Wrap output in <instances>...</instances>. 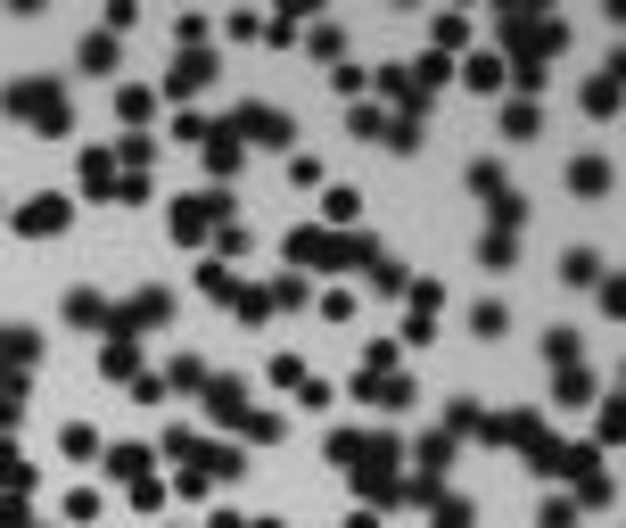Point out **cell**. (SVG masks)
I'll return each mask as SVG.
<instances>
[{
  "instance_id": "cell-1",
  "label": "cell",
  "mask_w": 626,
  "mask_h": 528,
  "mask_svg": "<svg viewBox=\"0 0 626 528\" xmlns=\"http://www.w3.org/2000/svg\"><path fill=\"white\" fill-rule=\"evenodd\" d=\"M280 256L297 264V281H305V273H371V264H380V240H354V231L297 224L289 240H280Z\"/></svg>"
},
{
  "instance_id": "cell-2",
  "label": "cell",
  "mask_w": 626,
  "mask_h": 528,
  "mask_svg": "<svg viewBox=\"0 0 626 528\" xmlns=\"http://www.w3.org/2000/svg\"><path fill=\"white\" fill-rule=\"evenodd\" d=\"M0 108L17 116V124H34L41 141L74 132V99H67V83H50V75H17L9 92H0Z\"/></svg>"
},
{
  "instance_id": "cell-3",
  "label": "cell",
  "mask_w": 626,
  "mask_h": 528,
  "mask_svg": "<svg viewBox=\"0 0 626 528\" xmlns=\"http://www.w3.org/2000/svg\"><path fill=\"white\" fill-rule=\"evenodd\" d=\"M470 190H479V207H486V231H511V240H519V224H528V199L503 182L495 157H479V166H470Z\"/></svg>"
},
{
  "instance_id": "cell-4",
  "label": "cell",
  "mask_w": 626,
  "mask_h": 528,
  "mask_svg": "<svg viewBox=\"0 0 626 528\" xmlns=\"http://www.w3.org/2000/svg\"><path fill=\"white\" fill-rule=\"evenodd\" d=\"M173 240H215L222 224H231V199H222V190H190V199H173Z\"/></svg>"
},
{
  "instance_id": "cell-5",
  "label": "cell",
  "mask_w": 626,
  "mask_h": 528,
  "mask_svg": "<svg viewBox=\"0 0 626 528\" xmlns=\"http://www.w3.org/2000/svg\"><path fill=\"white\" fill-rule=\"evenodd\" d=\"M157 322H173V289H132V298L116 305L108 339H141V331H157Z\"/></svg>"
},
{
  "instance_id": "cell-6",
  "label": "cell",
  "mask_w": 626,
  "mask_h": 528,
  "mask_svg": "<svg viewBox=\"0 0 626 528\" xmlns=\"http://www.w3.org/2000/svg\"><path fill=\"white\" fill-rule=\"evenodd\" d=\"M9 224H17L25 240H58V231L74 224V199H67V190H34V199H25V207L9 215Z\"/></svg>"
},
{
  "instance_id": "cell-7",
  "label": "cell",
  "mask_w": 626,
  "mask_h": 528,
  "mask_svg": "<svg viewBox=\"0 0 626 528\" xmlns=\"http://www.w3.org/2000/svg\"><path fill=\"white\" fill-rule=\"evenodd\" d=\"M231 132H240V149L256 141V149H289V116L264 108V99H248V108H231Z\"/></svg>"
},
{
  "instance_id": "cell-8",
  "label": "cell",
  "mask_w": 626,
  "mask_h": 528,
  "mask_svg": "<svg viewBox=\"0 0 626 528\" xmlns=\"http://www.w3.org/2000/svg\"><path fill=\"white\" fill-rule=\"evenodd\" d=\"M240 413H248V380L206 372V421H215V430H240Z\"/></svg>"
},
{
  "instance_id": "cell-9",
  "label": "cell",
  "mask_w": 626,
  "mask_h": 528,
  "mask_svg": "<svg viewBox=\"0 0 626 528\" xmlns=\"http://www.w3.org/2000/svg\"><path fill=\"white\" fill-rule=\"evenodd\" d=\"M354 396H363L371 413H412V396H421V388H412L405 372H387V380H363V372H354Z\"/></svg>"
},
{
  "instance_id": "cell-10",
  "label": "cell",
  "mask_w": 626,
  "mask_h": 528,
  "mask_svg": "<svg viewBox=\"0 0 626 528\" xmlns=\"http://www.w3.org/2000/svg\"><path fill=\"white\" fill-rule=\"evenodd\" d=\"M206 83H215V58H206V50H182L166 67V99H198Z\"/></svg>"
},
{
  "instance_id": "cell-11",
  "label": "cell",
  "mask_w": 626,
  "mask_h": 528,
  "mask_svg": "<svg viewBox=\"0 0 626 528\" xmlns=\"http://www.w3.org/2000/svg\"><path fill=\"white\" fill-rule=\"evenodd\" d=\"M454 75L470 83V92H503V83H511V67H503V50H470Z\"/></svg>"
},
{
  "instance_id": "cell-12",
  "label": "cell",
  "mask_w": 626,
  "mask_h": 528,
  "mask_svg": "<svg viewBox=\"0 0 626 528\" xmlns=\"http://www.w3.org/2000/svg\"><path fill=\"white\" fill-rule=\"evenodd\" d=\"M354 224H363V190L330 182V190H322V231H354Z\"/></svg>"
},
{
  "instance_id": "cell-13",
  "label": "cell",
  "mask_w": 626,
  "mask_h": 528,
  "mask_svg": "<svg viewBox=\"0 0 626 528\" xmlns=\"http://www.w3.org/2000/svg\"><path fill=\"white\" fill-rule=\"evenodd\" d=\"M99 380H141V339H99Z\"/></svg>"
},
{
  "instance_id": "cell-14",
  "label": "cell",
  "mask_w": 626,
  "mask_h": 528,
  "mask_svg": "<svg viewBox=\"0 0 626 528\" xmlns=\"http://www.w3.org/2000/svg\"><path fill=\"white\" fill-rule=\"evenodd\" d=\"M74 182H83V199H116V157H108V149H83Z\"/></svg>"
},
{
  "instance_id": "cell-15",
  "label": "cell",
  "mask_w": 626,
  "mask_h": 528,
  "mask_svg": "<svg viewBox=\"0 0 626 528\" xmlns=\"http://www.w3.org/2000/svg\"><path fill=\"white\" fill-rule=\"evenodd\" d=\"M67 322H74V331H108V322H116V305L99 298V289H74V298H67Z\"/></svg>"
},
{
  "instance_id": "cell-16",
  "label": "cell",
  "mask_w": 626,
  "mask_h": 528,
  "mask_svg": "<svg viewBox=\"0 0 626 528\" xmlns=\"http://www.w3.org/2000/svg\"><path fill=\"white\" fill-rule=\"evenodd\" d=\"M25 488H34V463H25V454L9 446V437H0V504H17Z\"/></svg>"
},
{
  "instance_id": "cell-17",
  "label": "cell",
  "mask_w": 626,
  "mask_h": 528,
  "mask_svg": "<svg viewBox=\"0 0 626 528\" xmlns=\"http://www.w3.org/2000/svg\"><path fill=\"white\" fill-rule=\"evenodd\" d=\"M148 463H157L148 446H108V479H124V488H141V479H157Z\"/></svg>"
},
{
  "instance_id": "cell-18",
  "label": "cell",
  "mask_w": 626,
  "mask_h": 528,
  "mask_svg": "<svg viewBox=\"0 0 626 528\" xmlns=\"http://www.w3.org/2000/svg\"><path fill=\"white\" fill-rule=\"evenodd\" d=\"M74 67L108 83V75H116V34H83V50H74Z\"/></svg>"
},
{
  "instance_id": "cell-19",
  "label": "cell",
  "mask_w": 626,
  "mask_h": 528,
  "mask_svg": "<svg viewBox=\"0 0 626 528\" xmlns=\"http://www.w3.org/2000/svg\"><path fill=\"white\" fill-rule=\"evenodd\" d=\"M535 124H544V108H535V99H503V141H535Z\"/></svg>"
},
{
  "instance_id": "cell-20",
  "label": "cell",
  "mask_w": 626,
  "mask_h": 528,
  "mask_svg": "<svg viewBox=\"0 0 626 528\" xmlns=\"http://www.w3.org/2000/svg\"><path fill=\"white\" fill-rule=\"evenodd\" d=\"M479 512H470V495H454V488H437L429 495V528H470Z\"/></svg>"
},
{
  "instance_id": "cell-21",
  "label": "cell",
  "mask_w": 626,
  "mask_h": 528,
  "mask_svg": "<svg viewBox=\"0 0 626 528\" xmlns=\"http://www.w3.org/2000/svg\"><path fill=\"white\" fill-rule=\"evenodd\" d=\"M569 190L577 199H602L610 190V157H569Z\"/></svg>"
},
{
  "instance_id": "cell-22",
  "label": "cell",
  "mask_w": 626,
  "mask_h": 528,
  "mask_svg": "<svg viewBox=\"0 0 626 528\" xmlns=\"http://www.w3.org/2000/svg\"><path fill=\"white\" fill-rule=\"evenodd\" d=\"M148 108H157V92H148V83H116V116H124L132 132L148 124Z\"/></svg>"
},
{
  "instance_id": "cell-23",
  "label": "cell",
  "mask_w": 626,
  "mask_h": 528,
  "mask_svg": "<svg viewBox=\"0 0 626 528\" xmlns=\"http://www.w3.org/2000/svg\"><path fill=\"white\" fill-rule=\"evenodd\" d=\"M429 41H437V58L461 50V41H470V17H461V9H437V17H429Z\"/></svg>"
},
{
  "instance_id": "cell-24",
  "label": "cell",
  "mask_w": 626,
  "mask_h": 528,
  "mask_svg": "<svg viewBox=\"0 0 626 528\" xmlns=\"http://www.w3.org/2000/svg\"><path fill=\"white\" fill-rule=\"evenodd\" d=\"M280 430H289V421H280V413H264V405H248V413H240V437H248V446H273Z\"/></svg>"
},
{
  "instance_id": "cell-25",
  "label": "cell",
  "mask_w": 626,
  "mask_h": 528,
  "mask_svg": "<svg viewBox=\"0 0 626 528\" xmlns=\"http://www.w3.org/2000/svg\"><path fill=\"white\" fill-rule=\"evenodd\" d=\"M561 281H569V289L602 281V256H593V248H569V256H561Z\"/></svg>"
},
{
  "instance_id": "cell-26",
  "label": "cell",
  "mask_w": 626,
  "mask_h": 528,
  "mask_svg": "<svg viewBox=\"0 0 626 528\" xmlns=\"http://www.w3.org/2000/svg\"><path fill=\"white\" fill-rule=\"evenodd\" d=\"M58 446H67L74 463H99V430H92V421H67V430H58Z\"/></svg>"
},
{
  "instance_id": "cell-27",
  "label": "cell",
  "mask_w": 626,
  "mask_h": 528,
  "mask_svg": "<svg viewBox=\"0 0 626 528\" xmlns=\"http://www.w3.org/2000/svg\"><path fill=\"white\" fill-rule=\"evenodd\" d=\"M396 363H405V347H396V339H371L363 347V380H387Z\"/></svg>"
},
{
  "instance_id": "cell-28",
  "label": "cell",
  "mask_w": 626,
  "mask_h": 528,
  "mask_svg": "<svg viewBox=\"0 0 626 528\" xmlns=\"http://www.w3.org/2000/svg\"><path fill=\"white\" fill-rule=\"evenodd\" d=\"M553 396H561V405H593V372H586V363H569V372L553 380Z\"/></svg>"
},
{
  "instance_id": "cell-29",
  "label": "cell",
  "mask_w": 626,
  "mask_h": 528,
  "mask_svg": "<svg viewBox=\"0 0 626 528\" xmlns=\"http://www.w3.org/2000/svg\"><path fill=\"white\" fill-rule=\"evenodd\" d=\"M157 380H166V396H173V388H206V363H198V356H173Z\"/></svg>"
},
{
  "instance_id": "cell-30",
  "label": "cell",
  "mask_w": 626,
  "mask_h": 528,
  "mask_svg": "<svg viewBox=\"0 0 626 528\" xmlns=\"http://www.w3.org/2000/svg\"><path fill=\"white\" fill-rule=\"evenodd\" d=\"M405 281H412V273H405V264H396V256L380 248V264H371V289H380V298H405Z\"/></svg>"
},
{
  "instance_id": "cell-31",
  "label": "cell",
  "mask_w": 626,
  "mask_h": 528,
  "mask_svg": "<svg viewBox=\"0 0 626 528\" xmlns=\"http://www.w3.org/2000/svg\"><path fill=\"white\" fill-rule=\"evenodd\" d=\"M544 356H553V372H569V363H586V339H577V331H553Z\"/></svg>"
},
{
  "instance_id": "cell-32",
  "label": "cell",
  "mask_w": 626,
  "mask_h": 528,
  "mask_svg": "<svg viewBox=\"0 0 626 528\" xmlns=\"http://www.w3.org/2000/svg\"><path fill=\"white\" fill-rule=\"evenodd\" d=\"M511 256H519V240H511V231H486V240H479V264H486V273H503Z\"/></svg>"
},
{
  "instance_id": "cell-33",
  "label": "cell",
  "mask_w": 626,
  "mask_h": 528,
  "mask_svg": "<svg viewBox=\"0 0 626 528\" xmlns=\"http://www.w3.org/2000/svg\"><path fill=\"white\" fill-rule=\"evenodd\" d=\"M305 380H313V372H305V356H273V388H280V396H297Z\"/></svg>"
},
{
  "instance_id": "cell-34",
  "label": "cell",
  "mask_w": 626,
  "mask_h": 528,
  "mask_svg": "<svg viewBox=\"0 0 626 528\" xmlns=\"http://www.w3.org/2000/svg\"><path fill=\"white\" fill-rule=\"evenodd\" d=\"M470 331H479V339H503V331H511V314L486 298V305H470Z\"/></svg>"
},
{
  "instance_id": "cell-35",
  "label": "cell",
  "mask_w": 626,
  "mask_h": 528,
  "mask_svg": "<svg viewBox=\"0 0 626 528\" xmlns=\"http://www.w3.org/2000/svg\"><path fill=\"white\" fill-rule=\"evenodd\" d=\"M586 108H593V116H610V108H618V75H610V67L586 83Z\"/></svg>"
},
{
  "instance_id": "cell-36",
  "label": "cell",
  "mask_w": 626,
  "mask_h": 528,
  "mask_svg": "<svg viewBox=\"0 0 626 528\" xmlns=\"http://www.w3.org/2000/svg\"><path fill=\"white\" fill-rule=\"evenodd\" d=\"M67 520L92 528V520H99V488H74V495H67Z\"/></svg>"
},
{
  "instance_id": "cell-37",
  "label": "cell",
  "mask_w": 626,
  "mask_h": 528,
  "mask_svg": "<svg viewBox=\"0 0 626 528\" xmlns=\"http://www.w3.org/2000/svg\"><path fill=\"white\" fill-rule=\"evenodd\" d=\"M289 305H305V281H297V273H280V281H273V314H289Z\"/></svg>"
},
{
  "instance_id": "cell-38",
  "label": "cell",
  "mask_w": 626,
  "mask_h": 528,
  "mask_svg": "<svg viewBox=\"0 0 626 528\" xmlns=\"http://www.w3.org/2000/svg\"><path fill=\"white\" fill-rule=\"evenodd\" d=\"M535 528H577V504H569V495H553V504L535 512Z\"/></svg>"
},
{
  "instance_id": "cell-39",
  "label": "cell",
  "mask_w": 626,
  "mask_h": 528,
  "mask_svg": "<svg viewBox=\"0 0 626 528\" xmlns=\"http://www.w3.org/2000/svg\"><path fill=\"white\" fill-rule=\"evenodd\" d=\"M166 495H173L166 479H141V488H132V504H141V512H166Z\"/></svg>"
},
{
  "instance_id": "cell-40",
  "label": "cell",
  "mask_w": 626,
  "mask_h": 528,
  "mask_svg": "<svg viewBox=\"0 0 626 528\" xmlns=\"http://www.w3.org/2000/svg\"><path fill=\"white\" fill-rule=\"evenodd\" d=\"M173 141H206V116L198 108H173Z\"/></svg>"
},
{
  "instance_id": "cell-41",
  "label": "cell",
  "mask_w": 626,
  "mask_h": 528,
  "mask_svg": "<svg viewBox=\"0 0 626 528\" xmlns=\"http://www.w3.org/2000/svg\"><path fill=\"white\" fill-rule=\"evenodd\" d=\"M206 528H289V520H240V512H215Z\"/></svg>"
}]
</instances>
